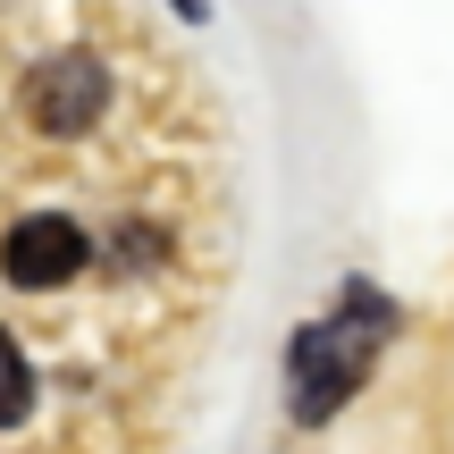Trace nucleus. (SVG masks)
Listing matches in <instances>:
<instances>
[{
  "label": "nucleus",
  "mask_w": 454,
  "mask_h": 454,
  "mask_svg": "<svg viewBox=\"0 0 454 454\" xmlns=\"http://www.w3.org/2000/svg\"><path fill=\"white\" fill-rule=\"evenodd\" d=\"M395 328V303L379 286H345V303L328 311V320H311L303 337H294L286 354V395H294V421L320 429L337 404H354V387L371 379L379 345H387Z\"/></svg>",
  "instance_id": "1"
},
{
  "label": "nucleus",
  "mask_w": 454,
  "mask_h": 454,
  "mask_svg": "<svg viewBox=\"0 0 454 454\" xmlns=\"http://www.w3.org/2000/svg\"><path fill=\"white\" fill-rule=\"evenodd\" d=\"M17 110L43 144H84L118 118V59L93 43H67V51H43V59L17 76Z\"/></svg>",
  "instance_id": "2"
},
{
  "label": "nucleus",
  "mask_w": 454,
  "mask_h": 454,
  "mask_svg": "<svg viewBox=\"0 0 454 454\" xmlns=\"http://www.w3.org/2000/svg\"><path fill=\"white\" fill-rule=\"evenodd\" d=\"M34 395H43V379H34V362H26V345L0 328V429H26V412H34Z\"/></svg>",
  "instance_id": "3"
},
{
  "label": "nucleus",
  "mask_w": 454,
  "mask_h": 454,
  "mask_svg": "<svg viewBox=\"0 0 454 454\" xmlns=\"http://www.w3.org/2000/svg\"><path fill=\"white\" fill-rule=\"evenodd\" d=\"M168 9H177V17H211V0H168Z\"/></svg>",
  "instance_id": "4"
}]
</instances>
